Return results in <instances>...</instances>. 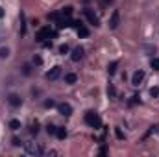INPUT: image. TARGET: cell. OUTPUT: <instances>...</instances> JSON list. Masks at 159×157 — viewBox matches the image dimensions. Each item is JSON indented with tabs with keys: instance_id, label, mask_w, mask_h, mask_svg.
<instances>
[{
	"instance_id": "cell-14",
	"label": "cell",
	"mask_w": 159,
	"mask_h": 157,
	"mask_svg": "<svg viewBox=\"0 0 159 157\" xmlns=\"http://www.w3.org/2000/svg\"><path fill=\"white\" fill-rule=\"evenodd\" d=\"M107 96H109V98H117V89H115L111 83L107 85Z\"/></svg>"
},
{
	"instance_id": "cell-8",
	"label": "cell",
	"mask_w": 159,
	"mask_h": 157,
	"mask_svg": "<svg viewBox=\"0 0 159 157\" xmlns=\"http://www.w3.org/2000/svg\"><path fill=\"white\" fill-rule=\"evenodd\" d=\"M7 102H9V105H13V107H19V105L22 104L20 96H19V94H15V92H11V94L7 96Z\"/></svg>"
},
{
	"instance_id": "cell-10",
	"label": "cell",
	"mask_w": 159,
	"mask_h": 157,
	"mask_svg": "<svg viewBox=\"0 0 159 157\" xmlns=\"http://www.w3.org/2000/svg\"><path fill=\"white\" fill-rule=\"evenodd\" d=\"M83 52H85V50H83L81 46H76V48L72 50V56H70V57H72V61H80V59L83 57Z\"/></svg>"
},
{
	"instance_id": "cell-5",
	"label": "cell",
	"mask_w": 159,
	"mask_h": 157,
	"mask_svg": "<svg viewBox=\"0 0 159 157\" xmlns=\"http://www.w3.org/2000/svg\"><path fill=\"white\" fill-rule=\"evenodd\" d=\"M24 150H26V154H28V155H39V154H41V148L35 144V142H26Z\"/></svg>"
},
{
	"instance_id": "cell-15",
	"label": "cell",
	"mask_w": 159,
	"mask_h": 157,
	"mask_svg": "<svg viewBox=\"0 0 159 157\" xmlns=\"http://www.w3.org/2000/svg\"><path fill=\"white\" fill-rule=\"evenodd\" d=\"M9 128H11V129H19V128H20V120H17V118L9 120Z\"/></svg>"
},
{
	"instance_id": "cell-16",
	"label": "cell",
	"mask_w": 159,
	"mask_h": 157,
	"mask_svg": "<svg viewBox=\"0 0 159 157\" xmlns=\"http://www.w3.org/2000/svg\"><path fill=\"white\" fill-rule=\"evenodd\" d=\"M78 35L80 37H87V35H89V30H87L85 26H80L78 28Z\"/></svg>"
},
{
	"instance_id": "cell-2",
	"label": "cell",
	"mask_w": 159,
	"mask_h": 157,
	"mask_svg": "<svg viewBox=\"0 0 159 157\" xmlns=\"http://www.w3.org/2000/svg\"><path fill=\"white\" fill-rule=\"evenodd\" d=\"M56 34L50 30V26H44V28H41L39 32H37V35H35V41H39V43H44L46 39H50V37H54Z\"/></svg>"
},
{
	"instance_id": "cell-12",
	"label": "cell",
	"mask_w": 159,
	"mask_h": 157,
	"mask_svg": "<svg viewBox=\"0 0 159 157\" xmlns=\"http://www.w3.org/2000/svg\"><path fill=\"white\" fill-rule=\"evenodd\" d=\"M117 67H119V61H111V63L107 65V72H109V76H113V74L117 72Z\"/></svg>"
},
{
	"instance_id": "cell-3",
	"label": "cell",
	"mask_w": 159,
	"mask_h": 157,
	"mask_svg": "<svg viewBox=\"0 0 159 157\" xmlns=\"http://www.w3.org/2000/svg\"><path fill=\"white\" fill-rule=\"evenodd\" d=\"M119 22H120L119 9H113V13H111V17H109V30H117V28H119Z\"/></svg>"
},
{
	"instance_id": "cell-27",
	"label": "cell",
	"mask_w": 159,
	"mask_h": 157,
	"mask_svg": "<svg viewBox=\"0 0 159 157\" xmlns=\"http://www.w3.org/2000/svg\"><path fill=\"white\" fill-rule=\"evenodd\" d=\"M34 63H37V65H41V63H43V59H41L39 56H35V57H34Z\"/></svg>"
},
{
	"instance_id": "cell-19",
	"label": "cell",
	"mask_w": 159,
	"mask_h": 157,
	"mask_svg": "<svg viewBox=\"0 0 159 157\" xmlns=\"http://www.w3.org/2000/svg\"><path fill=\"white\" fill-rule=\"evenodd\" d=\"M150 65H152L154 70H159V57H154V59L150 61Z\"/></svg>"
},
{
	"instance_id": "cell-20",
	"label": "cell",
	"mask_w": 159,
	"mask_h": 157,
	"mask_svg": "<svg viewBox=\"0 0 159 157\" xmlns=\"http://www.w3.org/2000/svg\"><path fill=\"white\" fill-rule=\"evenodd\" d=\"M150 96H152V98H157L159 96V87H152V89H150Z\"/></svg>"
},
{
	"instance_id": "cell-29",
	"label": "cell",
	"mask_w": 159,
	"mask_h": 157,
	"mask_svg": "<svg viewBox=\"0 0 159 157\" xmlns=\"http://www.w3.org/2000/svg\"><path fill=\"white\" fill-rule=\"evenodd\" d=\"M2 17H4V9L0 7V19H2Z\"/></svg>"
},
{
	"instance_id": "cell-23",
	"label": "cell",
	"mask_w": 159,
	"mask_h": 157,
	"mask_svg": "<svg viewBox=\"0 0 159 157\" xmlns=\"http://www.w3.org/2000/svg\"><path fill=\"white\" fill-rule=\"evenodd\" d=\"M54 105H56L54 100H46V102H44V107H54Z\"/></svg>"
},
{
	"instance_id": "cell-11",
	"label": "cell",
	"mask_w": 159,
	"mask_h": 157,
	"mask_svg": "<svg viewBox=\"0 0 159 157\" xmlns=\"http://www.w3.org/2000/svg\"><path fill=\"white\" fill-rule=\"evenodd\" d=\"M78 81V76L76 74H72V72H69V74H65V83H69V85H72V83H76Z\"/></svg>"
},
{
	"instance_id": "cell-25",
	"label": "cell",
	"mask_w": 159,
	"mask_h": 157,
	"mask_svg": "<svg viewBox=\"0 0 159 157\" xmlns=\"http://www.w3.org/2000/svg\"><path fill=\"white\" fill-rule=\"evenodd\" d=\"M11 144H13V146H20V139H17V137H13V141H11Z\"/></svg>"
},
{
	"instance_id": "cell-26",
	"label": "cell",
	"mask_w": 159,
	"mask_h": 157,
	"mask_svg": "<svg viewBox=\"0 0 159 157\" xmlns=\"http://www.w3.org/2000/svg\"><path fill=\"white\" fill-rule=\"evenodd\" d=\"M115 133H117V137H119L120 141H122V139H124V133H122V131H120L119 128H117V129H115Z\"/></svg>"
},
{
	"instance_id": "cell-21",
	"label": "cell",
	"mask_w": 159,
	"mask_h": 157,
	"mask_svg": "<svg viewBox=\"0 0 159 157\" xmlns=\"http://www.w3.org/2000/svg\"><path fill=\"white\" fill-rule=\"evenodd\" d=\"M59 54H63V56L69 54V44H61V46H59Z\"/></svg>"
},
{
	"instance_id": "cell-17",
	"label": "cell",
	"mask_w": 159,
	"mask_h": 157,
	"mask_svg": "<svg viewBox=\"0 0 159 157\" xmlns=\"http://www.w3.org/2000/svg\"><path fill=\"white\" fill-rule=\"evenodd\" d=\"M61 15H63V17H70V15H72V7H70V6L63 7V9H61Z\"/></svg>"
},
{
	"instance_id": "cell-28",
	"label": "cell",
	"mask_w": 159,
	"mask_h": 157,
	"mask_svg": "<svg viewBox=\"0 0 159 157\" xmlns=\"http://www.w3.org/2000/svg\"><path fill=\"white\" fill-rule=\"evenodd\" d=\"M100 154H102V155H106V154H107V150H106V146H102V148H100Z\"/></svg>"
},
{
	"instance_id": "cell-24",
	"label": "cell",
	"mask_w": 159,
	"mask_h": 157,
	"mask_svg": "<svg viewBox=\"0 0 159 157\" xmlns=\"http://www.w3.org/2000/svg\"><path fill=\"white\" fill-rule=\"evenodd\" d=\"M37 131H39V124L35 122V124H32V133H35V135H37Z\"/></svg>"
},
{
	"instance_id": "cell-7",
	"label": "cell",
	"mask_w": 159,
	"mask_h": 157,
	"mask_svg": "<svg viewBox=\"0 0 159 157\" xmlns=\"http://www.w3.org/2000/svg\"><path fill=\"white\" fill-rule=\"evenodd\" d=\"M143 79H144V70H137V72L131 76V85L139 87V85L143 83Z\"/></svg>"
},
{
	"instance_id": "cell-22",
	"label": "cell",
	"mask_w": 159,
	"mask_h": 157,
	"mask_svg": "<svg viewBox=\"0 0 159 157\" xmlns=\"http://www.w3.org/2000/svg\"><path fill=\"white\" fill-rule=\"evenodd\" d=\"M7 56H9V50H7V48H0V57L4 59V57H7Z\"/></svg>"
},
{
	"instance_id": "cell-4",
	"label": "cell",
	"mask_w": 159,
	"mask_h": 157,
	"mask_svg": "<svg viewBox=\"0 0 159 157\" xmlns=\"http://www.w3.org/2000/svg\"><path fill=\"white\" fill-rule=\"evenodd\" d=\"M59 76H61V67H59V65L52 67V69L46 72V79H48V81H56Z\"/></svg>"
},
{
	"instance_id": "cell-9",
	"label": "cell",
	"mask_w": 159,
	"mask_h": 157,
	"mask_svg": "<svg viewBox=\"0 0 159 157\" xmlns=\"http://www.w3.org/2000/svg\"><path fill=\"white\" fill-rule=\"evenodd\" d=\"M85 17H87V20H89V22H91L93 26H98V24H100L98 17H96V15H94V13H93L91 9H85Z\"/></svg>"
},
{
	"instance_id": "cell-18",
	"label": "cell",
	"mask_w": 159,
	"mask_h": 157,
	"mask_svg": "<svg viewBox=\"0 0 159 157\" xmlns=\"http://www.w3.org/2000/svg\"><path fill=\"white\" fill-rule=\"evenodd\" d=\"M46 131H48V135H56V131H57V126H52V124H48V126H46Z\"/></svg>"
},
{
	"instance_id": "cell-6",
	"label": "cell",
	"mask_w": 159,
	"mask_h": 157,
	"mask_svg": "<svg viewBox=\"0 0 159 157\" xmlns=\"http://www.w3.org/2000/svg\"><path fill=\"white\" fill-rule=\"evenodd\" d=\"M57 111H59L61 115H65V117H70V115H72V105H70V104H67V102L57 104Z\"/></svg>"
},
{
	"instance_id": "cell-1",
	"label": "cell",
	"mask_w": 159,
	"mask_h": 157,
	"mask_svg": "<svg viewBox=\"0 0 159 157\" xmlns=\"http://www.w3.org/2000/svg\"><path fill=\"white\" fill-rule=\"evenodd\" d=\"M85 124H89L91 128L98 129V128L102 126V120H100V117H98L96 111H87V113H85Z\"/></svg>"
},
{
	"instance_id": "cell-13",
	"label": "cell",
	"mask_w": 159,
	"mask_h": 157,
	"mask_svg": "<svg viewBox=\"0 0 159 157\" xmlns=\"http://www.w3.org/2000/svg\"><path fill=\"white\" fill-rule=\"evenodd\" d=\"M56 137H57L59 141H63V139L67 137V129H65V128H57V131H56Z\"/></svg>"
}]
</instances>
